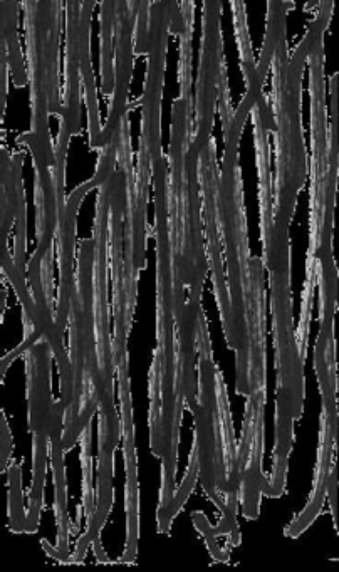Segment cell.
<instances>
[{"label":"cell","instance_id":"1","mask_svg":"<svg viewBox=\"0 0 339 572\" xmlns=\"http://www.w3.org/2000/svg\"><path fill=\"white\" fill-rule=\"evenodd\" d=\"M289 220L274 217L261 235L264 262L271 282L272 333L276 348V443L267 497L277 499L286 490L287 462L294 445V423L304 410V361L299 353L291 294V240Z\"/></svg>","mask_w":339,"mask_h":572},{"label":"cell","instance_id":"2","mask_svg":"<svg viewBox=\"0 0 339 572\" xmlns=\"http://www.w3.org/2000/svg\"><path fill=\"white\" fill-rule=\"evenodd\" d=\"M94 321H96V356L98 378L96 396L100 410V472H98V495L96 515L81 536L84 546H91L113 509V455L121 437V420L115 406V354L110 331V299H108V272H110V192L101 185L96 198L94 217Z\"/></svg>","mask_w":339,"mask_h":572},{"label":"cell","instance_id":"3","mask_svg":"<svg viewBox=\"0 0 339 572\" xmlns=\"http://www.w3.org/2000/svg\"><path fill=\"white\" fill-rule=\"evenodd\" d=\"M329 21L316 14L303 41L289 56L281 47L272 56V113L276 121V183H274V215L293 220L298 195L308 178V150L304 143L303 73L309 52L319 39H324Z\"/></svg>","mask_w":339,"mask_h":572},{"label":"cell","instance_id":"4","mask_svg":"<svg viewBox=\"0 0 339 572\" xmlns=\"http://www.w3.org/2000/svg\"><path fill=\"white\" fill-rule=\"evenodd\" d=\"M246 326L249 341L247 363L246 416L239 457V502L244 517L256 520L261 512V497L269 489V480L262 474L264 452V418H266V291H264V260L251 257L246 286Z\"/></svg>","mask_w":339,"mask_h":572},{"label":"cell","instance_id":"5","mask_svg":"<svg viewBox=\"0 0 339 572\" xmlns=\"http://www.w3.org/2000/svg\"><path fill=\"white\" fill-rule=\"evenodd\" d=\"M249 115L234 111L229 126H225V151L217 188L220 239L227 262V289L234 316L235 354H237V393L247 396V363L249 341L246 326V286L249 276V237H247L246 207L242 192V173L239 165V145Z\"/></svg>","mask_w":339,"mask_h":572},{"label":"cell","instance_id":"6","mask_svg":"<svg viewBox=\"0 0 339 572\" xmlns=\"http://www.w3.org/2000/svg\"><path fill=\"white\" fill-rule=\"evenodd\" d=\"M155 187V229L157 239V348L162 371V474L177 475L178 442L182 423V403H178L177 326L172 284V255L168 235V168L152 172Z\"/></svg>","mask_w":339,"mask_h":572},{"label":"cell","instance_id":"7","mask_svg":"<svg viewBox=\"0 0 339 572\" xmlns=\"http://www.w3.org/2000/svg\"><path fill=\"white\" fill-rule=\"evenodd\" d=\"M94 237L79 242L78 274L69 312V358L73 366V401L64 411V450L79 442L98 410L96 321L93 292Z\"/></svg>","mask_w":339,"mask_h":572},{"label":"cell","instance_id":"8","mask_svg":"<svg viewBox=\"0 0 339 572\" xmlns=\"http://www.w3.org/2000/svg\"><path fill=\"white\" fill-rule=\"evenodd\" d=\"M199 353V393L197 411L193 413V447L199 460V480L205 494L224 512L225 468L220 447L219 401H217V371L207 321L197 328Z\"/></svg>","mask_w":339,"mask_h":572},{"label":"cell","instance_id":"9","mask_svg":"<svg viewBox=\"0 0 339 572\" xmlns=\"http://www.w3.org/2000/svg\"><path fill=\"white\" fill-rule=\"evenodd\" d=\"M27 401H29V430L32 435V484L27 510L26 534H34L39 527L44 507L49 428L53 416L51 391V361L53 349L46 339L37 341L26 354Z\"/></svg>","mask_w":339,"mask_h":572},{"label":"cell","instance_id":"10","mask_svg":"<svg viewBox=\"0 0 339 572\" xmlns=\"http://www.w3.org/2000/svg\"><path fill=\"white\" fill-rule=\"evenodd\" d=\"M167 9L162 0L152 4L150 52L145 93L141 96L140 146L147 150L152 168L168 165L162 146V98L168 47Z\"/></svg>","mask_w":339,"mask_h":572},{"label":"cell","instance_id":"11","mask_svg":"<svg viewBox=\"0 0 339 572\" xmlns=\"http://www.w3.org/2000/svg\"><path fill=\"white\" fill-rule=\"evenodd\" d=\"M220 165L217 162V141L214 136L200 151L199 185L202 197V217H204L205 245L207 259L214 274V291L220 319L224 326L225 339L230 349H235V328L232 306H230L227 277L224 276L222 262V239H220L219 208H217V188H219Z\"/></svg>","mask_w":339,"mask_h":572},{"label":"cell","instance_id":"12","mask_svg":"<svg viewBox=\"0 0 339 572\" xmlns=\"http://www.w3.org/2000/svg\"><path fill=\"white\" fill-rule=\"evenodd\" d=\"M220 12H222V0H204V36H202V49H200L197 103H195L197 118H195V133H193L192 145H190L199 153L212 138L219 79L222 74L227 73Z\"/></svg>","mask_w":339,"mask_h":572},{"label":"cell","instance_id":"13","mask_svg":"<svg viewBox=\"0 0 339 572\" xmlns=\"http://www.w3.org/2000/svg\"><path fill=\"white\" fill-rule=\"evenodd\" d=\"M118 148V146H116ZM115 172L106 180L110 192V269L113 279V318H115V334H113V354L128 353L126 341L130 334L131 321L126 311V259H125V224L126 205H128V177L123 151L118 148Z\"/></svg>","mask_w":339,"mask_h":572},{"label":"cell","instance_id":"14","mask_svg":"<svg viewBox=\"0 0 339 572\" xmlns=\"http://www.w3.org/2000/svg\"><path fill=\"white\" fill-rule=\"evenodd\" d=\"M115 366L118 381H120L121 437H123L126 470V547L121 562L133 564L136 552H138V537H140V492H138V463H136L135 423H133L128 353L116 354Z\"/></svg>","mask_w":339,"mask_h":572},{"label":"cell","instance_id":"15","mask_svg":"<svg viewBox=\"0 0 339 572\" xmlns=\"http://www.w3.org/2000/svg\"><path fill=\"white\" fill-rule=\"evenodd\" d=\"M94 190L91 180L74 188L71 195L66 198V203L59 208L58 232H56V247L59 257V296L58 309H56V321L61 331H66L69 324V312H71V297L76 287L74 277V247H76V219H78L79 207L84 197Z\"/></svg>","mask_w":339,"mask_h":572},{"label":"cell","instance_id":"16","mask_svg":"<svg viewBox=\"0 0 339 572\" xmlns=\"http://www.w3.org/2000/svg\"><path fill=\"white\" fill-rule=\"evenodd\" d=\"M64 405L63 401H54L53 416H51V428H49V448H51V463H53L54 490H56V500H54V512H56V522H58V544L56 547L49 546V542L42 541L44 551L56 561L64 564L71 562V552H69V534L73 532V524L69 519L68 512V482H66V467H64Z\"/></svg>","mask_w":339,"mask_h":572},{"label":"cell","instance_id":"17","mask_svg":"<svg viewBox=\"0 0 339 572\" xmlns=\"http://www.w3.org/2000/svg\"><path fill=\"white\" fill-rule=\"evenodd\" d=\"M321 432H319L318 463L314 472L313 492L309 497L308 505L303 512L286 527V537L298 539L308 527L313 524L316 517L321 514L326 502V489H328L329 474L334 467V452L338 443V427L329 422L328 416L321 413Z\"/></svg>","mask_w":339,"mask_h":572},{"label":"cell","instance_id":"18","mask_svg":"<svg viewBox=\"0 0 339 572\" xmlns=\"http://www.w3.org/2000/svg\"><path fill=\"white\" fill-rule=\"evenodd\" d=\"M232 6V16H234L235 39H237V47L240 54V68L246 79V94L242 99V106L247 111H252L256 106L257 99L261 98L264 93V86L259 74H257V61L252 49L251 34H249V26H247L246 2L244 0H230Z\"/></svg>","mask_w":339,"mask_h":572},{"label":"cell","instance_id":"19","mask_svg":"<svg viewBox=\"0 0 339 572\" xmlns=\"http://www.w3.org/2000/svg\"><path fill=\"white\" fill-rule=\"evenodd\" d=\"M289 0H267L266 36L262 44L261 58L257 61V74L266 84L267 74L271 71L272 56L281 47L287 46V11L294 9Z\"/></svg>","mask_w":339,"mask_h":572},{"label":"cell","instance_id":"20","mask_svg":"<svg viewBox=\"0 0 339 572\" xmlns=\"http://www.w3.org/2000/svg\"><path fill=\"white\" fill-rule=\"evenodd\" d=\"M19 6L21 0H2L0 21H2V41L6 42L9 52L12 81L16 84V88H24L29 84V76L19 42Z\"/></svg>","mask_w":339,"mask_h":572},{"label":"cell","instance_id":"21","mask_svg":"<svg viewBox=\"0 0 339 572\" xmlns=\"http://www.w3.org/2000/svg\"><path fill=\"white\" fill-rule=\"evenodd\" d=\"M116 2L118 0H101L100 11V68L103 78V94L111 98L115 89V49L113 34L116 24Z\"/></svg>","mask_w":339,"mask_h":572},{"label":"cell","instance_id":"22","mask_svg":"<svg viewBox=\"0 0 339 572\" xmlns=\"http://www.w3.org/2000/svg\"><path fill=\"white\" fill-rule=\"evenodd\" d=\"M197 479H199V460H197V450H195V447H192L190 460H188L187 475H185V479H183L180 487L175 490L172 504L168 507L167 515H165V520H163L162 526H158V531L162 532V534H170L173 519L177 517L178 512L182 510L183 505H185L188 497L192 494L193 487L197 484Z\"/></svg>","mask_w":339,"mask_h":572},{"label":"cell","instance_id":"23","mask_svg":"<svg viewBox=\"0 0 339 572\" xmlns=\"http://www.w3.org/2000/svg\"><path fill=\"white\" fill-rule=\"evenodd\" d=\"M9 529L16 534L26 532L27 512L24 510L21 465L12 462L9 467Z\"/></svg>","mask_w":339,"mask_h":572},{"label":"cell","instance_id":"24","mask_svg":"<svg viewBox=\"0 0 339 572\" xmlns=\"http://www.w3.org/2000/svg\"><path fill=\"white\" fill-rule=\"evenodd\" d=\"M81 445V468H83V509L88 524L96 515V495L93 490V467H91V425L84 428L79 437Z\"/></svg>","mask_w":339,"mask_h":572},{"label":"cell","instance_id":"25","mask_svg":"<svg viewBox=\"0 0 339 572\" xmlns=\"http://www.w3.org/2000/svg\"><path fill=\"white\" fill-rule=\"evenodd\" d=\"M153 0H128L131 14L135 19V56H143L150 51V17H152Z\"/></svg>","mask_w":339,"mask_h":572},{"label":"cell","instance_id":"26","mask_svg":"<svg viewBox=\"0 0 339 572\" xmlns=\"http://www.w3.org/2000/svg\"><path fill=\"white\" fill-rule=\"evenodd\" d=\"M27 250V202L26 190H24V180H19V203H17L16 235H14V262L17 269L26 274Z\"/></svg>","mask_w":339,"mask_h":572},{"label":"cell","instance_id":"27","mask_svg":"<svg viewBox=\"0 0 339 572\" xmlns=\"http://www.w3.org/2000/svg\"><path fill=\"white\" fill-rule=\"evenodd\" d=\"M192 520L195 527L199 529L200 534L204 536L210 554H212L215 561L229 562L230 551L229 549H220L217 536H215L214 531H212V526H210V522L207 520V517H205L204 512H193Z\"/></svg>","mask_w":339,"mask_h":572},{"label":"cell","instance_id":"28","mask_svg":"<svg viewBox=\"0 0 339 572\" xmlns=\"http://www.w3.org/2000/svg\"><path fill=\"white\" fill-rule=\"evenodd\" d=\"M167 9L168 32L172 36H193V32L185 29V21H183L182 9L178 0H162Z\"/></svg>","mask_w":339,"mask_h":572},{"label":"cell","instance_id":"29","mask_svg":"<svg viewBox=\"0 0 339 572\" xmlns=\"http://www.w3.org/2000/svg\"><path fill=\"white\" fill-rule=\"evenodd\" d=\"M12 432L9 423H7L6 413L4 410L0 411V455H2V460H0V470L2 474L7 472V463H9V458L12 455Z\"/></svg>","mask_w":339,"mask_h":572},{"label":"cell","instance_id":"30","mask_svg":"<svg viewBox=\"0 0 339 572\" xmlns=\"http://www.w3.org/2000/svg\"><path fill=\"white\" fill-rule=\"evenodd\" d=\"M9 52L6 42H0V121H4L7 106V73H9Z\"/></svg>","mask_w":339,"mask_h":572},{"label":"cell","instance_id":"31","mask_svg":"<svg viewBox=\"0 0 339 572\" xmlns=\"http://www.w3.org/2000/svg\"><path fill=\"white\" fill-rule=\"evenodd\" d=\"M326 497L329 499V509L333 514L334 531H338V470H336V465L331 468V474H329Z\"/></svg>","mask_w":339,"mask_h":572},{"label":"cell","instance_id":"32","mask_svg":"<svg viewBox=\"0 0 339 572\" xmlns=\"http://www.w3.org/2000/svg\"><path fill=\"white\" fill-rule=\"evenodd\" d=\"M180 9H182L185 29L193 32V21H195V0H182V2H180Z\"/></svg>","mask_w":339,"mask_h":572},{"label":"cell","instance_id":"33","mask_svg":"<svg viewBox=\"0 0 339 572\" xmlns=\"http://www.w3.org/2000/svg\"><path fill=\"white\" fill-rule=\"evenodd\" d=\"M316 9H318L319 16L331 22V19H333L334 0H318Z\"/></svg>","mask_w":339,"mask_h":572},{"label":"cell","instance_id":"34","mask_svg":"<svg viewBox=\"0 0 339 572\" xmlns=\"http://www.w3.org/2000/svg\"><path fill=\"white\" fill-rule=\"evenodd\" d=\"M91 549H93L96 561L103 562V564H110V557L106 556L105 549H103V544H101V537L94 539L93 544H91Z\"/></svg>","mask_w":339,"mask_h":572},{"label":"cell","instance_id":"35","mask_svg":"<svg viewBox=\"0 0 339 572\" xmlns=\"http://www.w3.org/2000/svg\"><path fill=\"white\" fill-rule=\"evenodd\" d=\"M316 7H318V0H308L306 6H304V11L313 12Z\"/></svg>","mask_w":339,"mask_h":572},{"label":"cell","instance_id":"36","mask_svg":"<svg viewBox=\"0 0 339 572\" xmlns=\"http://www.w3.org/2000/svg\"><path fill=\"white\" fill-rule=\"evenodd\" d=\"M4 309H6V289L2 286V307H0V316H4Z\"/></svg>","mask_w":339,"mask_h":572}]
</instances>
